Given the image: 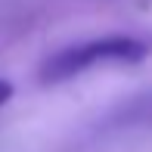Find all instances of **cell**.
Wrapping results in <instances>:
<instances>
[{
    "label": "cell",
    "mask_w": 152,
    "mask_h": 152,
    "mask_svg": "<svg viewBox=\"0 0 152 152\" xmlns=\"http://www.w3.org/2000/svg\"><path fill=\"white\" fill-rule=\"evenodd\" d=\"M149 47L143 40L130 37V34H106V37H90L81 40V44H68L62 50L50 53L37 68V81L40 84H62V81H72L78 75L90 72L93 65H130V62L146 59Z\"/></svg>",
    "instance_id": "cell-1"
},
{
    "label": "cell",
    "mask_w": 152,
    "mask_h": 152,
    "mask_svg": "<svg viewBox=\"0 0 152 152\" xmlns=\"http://www.w3.org/2000/svg\"><path fill=\"white\" fill-rule=\"evenodd\" d=\"M10 96H12V84L0 78V106H6V99H10Z\"/></svg>",
    "instance_id": "cell-2"
}]
</instances>
